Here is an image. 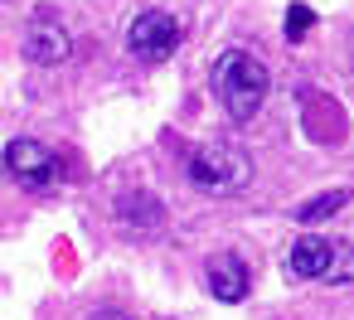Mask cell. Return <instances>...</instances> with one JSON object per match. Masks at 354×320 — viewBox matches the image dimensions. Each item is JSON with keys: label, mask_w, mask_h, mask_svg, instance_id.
Segmentation results:
<instances>
[{"label": "cell", "mask_w": 354, "mask_h": 320, "mask_svg": "<svg viewBox=\"0 0 354 320\" xmlns=\"http://www.w3.org/2000/svg\"><path fill=\"white\" fill-rule=\"evenodd\" d=\"M204 286L214 291V301L238 305V301H248V291H252V272H248V262H243L238 252H209V257H204Z\"/></svg>", "instance_id": "cell-5"}, {"label": "cell", "mask_w": 354, "mask_h": 320, "mask_svg": "<svg viewBox=\"0 0 354 320\" xmlns=\"http://www.w3.org/2000/svg\"><path fill=\"white\" fill-rule=\"evenodd\" d=\"M185 180L194 189H209V194H233L252 180V160L238 151V146H223V141H204L185 156Z\"/></svg>", "instance_id": "cell-2"}, {"label": "cell", "mask_w": 354, "mask_h": 320, "mask_svg": "<svg viewBox=\"0 0 354 320\" xmlns=\"http://www.w3.org/2000/svg\"><path fill=\"white\" fill-rule=\"evenodd\" d=\"M310 20H315V15H310L306 6H291V10H286V39H291V44H301V35L310 30Z\"/></svg>", "instance_id": "cell-10"}, {"label": "cell", "mask_w": 354, "mask_h": 320, "mask_svg": "<svg viewBox=\"0 0 354 320\" xmlns=\"http://www.w3.org/2000/svg\"><path fill=\"white\" fill-rule=\"evenodd\" d=\"M68 54H73V39H68L64 25H54V20H35V25H30V35H25V59H30V64L54 68V64H64Z\"/></svg>", "instance_id": "cell-8"}, {"label": "cell", "mask_w": 354, "mask_h": 320, "mask_svg": "<svg viewBox=\"0 0 354 320\" xmlns=\"http://www.w3.org/2000/svg\"><path fill=\"white\" fill-rule=\"evenodd\" d=\"M127 49L141 59V64H160L180 49V20L165 15V10H141L127 30Z\"/></svg>", "instance_id": "cell-4"}, {"label": "cell", "mask_w": 354, "mask_h": 320, "mask_svg": "<svg viewBox=\"0 0 354 320\" xmlns=\"http://www.w3.org/2000/svg\"><path fill=\"white\" fill-rule=\"evenodd\" d=\"M335 257H339V247H335L330 238L306 233V238H296V243L286 247V272H291L296 281H325L330 267H335Z\"/></svg>", "instance_id": "cell-6"}, {"label": "cell", "mask_w": 354, "mask_h": 320, "mask_svg": "<svg viewBox=\"0 0 354 320\" xmlns=\"http://www.w3.org/2000/svg\"><path fill=\"white\" fill-rule=\"evenodd\" d=\"M6 175L30 194H49L64 170H59V156L49 146H39L30 136H15V141H6Z\"/></svg>", "instance_id": "cell-3"}, {"label": "cell", "mask_w": 354, "mask_h": 320, "mask_svg": "<svg viewBox=\"0 0 354 320\" xmlns=\"http://www.w3.org/2000/svg\"><path fill=\"white\" fill-rule=\"evenodd\" d=\"M325 281H354V247H339V257H335V267H330V276Z\"/></svg>", "instance_id": "cell-11"}, {"label": "cell", "mask_w": 354, "mask_h": 320, "mask_svg": "<svg viewBox=\"0 0 354 320\" xmlns=\"http://www.w3.org/2000/svg\"><path fill=\"white\" fill-rule=\"evenodd\" d=\"M344 204H349V194H344V189H325V194H315V199L296 204V209H291V218H296L301 228H310V223H325V218H335Z\"/></svg>", "instance_id": "cell-9"}, {"label": "cell", "mask_w": 354, "mask_h": 320, "mask_svg": "<svg viewBox=\"0 0 354 320\" xmlns=\"http://www.w3.org/2000/svg\"><path fill=\"white\" fill-rule=\"evenodd\" d=\"M209 83H214V97L223 102V112L233 122H248V117H257V107L267 97V64L252 49H223Z\"/></svg>", "instance_id": "cell-1"}, {"label": "cell", "mask_w": 354, "mask_h": 320, "mask_svg": "<svg viewBox=\"0 0 354 320\" xmlns=\"http://www.w3.org/2000/svg\"><path fill=\"white\" fill-rule=\"evenodd\" d=\"M88 320H127V310H112V305H102V310H93Z\"/></svg>", "instance_id": "cell-12"}, {"label": "cell", "mask_w": 354, "mask_h": 320, "mask_svg": "<svg viewBox=\"0 0 354 320\" xmlns=\"http://www.w3.org/2000/svg\"><path fill=\"white\" fill-rule=\"evenodd\" d=\"M112 214H117V223H122L127 233H160V228H165V204H160L156 194H146V189L117 194Z\"/></svg>", "instance_id": "cell-7"}]
</instances>
